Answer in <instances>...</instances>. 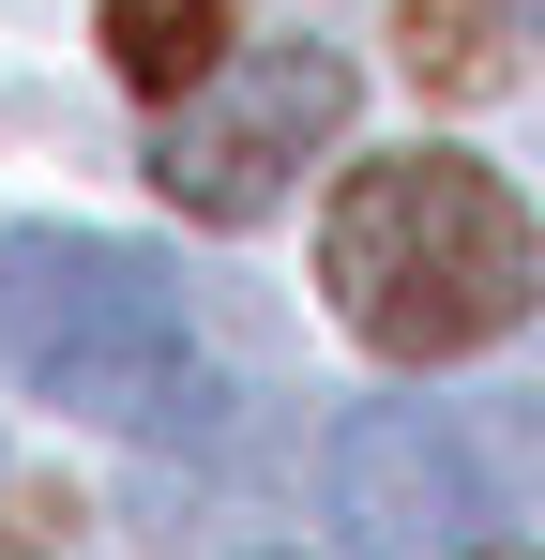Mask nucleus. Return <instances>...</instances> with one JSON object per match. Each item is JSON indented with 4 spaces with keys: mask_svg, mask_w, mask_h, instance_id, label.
Wrapping results in <instances>:
<instances>
[{
    "mask_svg": "<svg viewBox=\"0 0 545 560\" xmlns=\"http://www.w3.org/2000/svg\"><path fill=\"white\" fill-rule=\"evenodd\" d=\"M318 288L379 364H454V349H500L545 288L531 197L469 152H379L334 183V228H318Z\"/></svg>",
    "mask_w": 545,
    "mask_h": 560,
    "instance_id": "1",
    "label": "nucleus"
},
{
    "mask_svg": "<svg viewBox=\"0 0 545 560\" xmlns=\"http://www.w3.org/2000/svg\"><path fill=\"white\" fill-rule=\"evenodd\" d=\"M0 364L77 424H137V440H197L212 424V364H197V303L167 258L106 243V228H15L0 243Z\"/></svg>",
    "mask_w": 545,
    "mask_h": 560,
    "instance_id": "2",
    "label": "nucleus"
},
{
    "mask_svg": "<svg viewBox=\"0 0 545 560\" xmlns=\"http://www.w3.org/2000/svg\"><path fill=\"white\" fill-rule=\"evenodd\" d=\"M334 121H349V61H334V46H243V61H212V77L167 106L152 197L197 212V228H258L272 197L334 152Z\"/></svg>",
    "mask_w": 545,
    "mask_h": 560,
    "instance_id": "3",
    "label": "nucleus"
},
{
    "mask_svg": "<svg viewBox=\"0 0 545 560\" xmlns=\"http://www.w3.org/2000/svg\"><path fill=\"white\" fill-rule=\"evenodd\" d=\"M334 530L363 560H500L515 500H500V455L454 424V409H409L379 394L334 424Z\"/></svg>",
    "mask_w": 545,
    "mask_h": 560,
    "instance_id": "4",
    "label": "nucleus"
},
{
    "mask_svg": "<svg viewBox=\"0 0 545 560\" xmlns=\"http://www.w3.org/2000/svg\"><path fill=\"white\" fill-rule=\"evenodd\" d=\"M228 15H243V0H106V61H121V92H137V106H182L212 61H228Z\"/></svg>",
    "mask_w": 545,
    "mask_h": 560,
    "instance_id": "5",
    "label": "nucleus"
},
{
    "mask_svg": "<svg viewBox=\"0 0 545 560\" xmlns=\"http://www.w3.org/2000/svg\"><path fill=\"white\" fill-rule=\"evenodd\" d=\"M409 77H440V92H485L500 77V46H485L469 0H409Z\"/></svg>",
    "mask_w": 545,
    "mask_h": 560,
    "instance_id": "6",
    "label": "nucleus"
},
{
    "mask_svg": "<svg viewBox=\"0 0 545 560\" xmlns=\"http://www.w3.org/2000/svg\"><path fill=\"white\" fill-rule=\"evenodd\" d=\"M500 15H531V31H545V0H500Z\"/></svg>",
    "mask_w": 545,
    "mask_h": 560,
    "instance_id": "7",
    "label": "nucleus"
},
{
    "mask_svg": "<svg viewBox=\"0 0 545 560\" xmlns=\"http://www.w3.org/2000/svg\"><path fill=\"white\" fill-rule=\"evenodd\" d=\"M258 560H272V546H258Z\"/></svg>",
    "mask_w": 545,
    "mask_h": 560,
    "instance_id": "8",
    "label": "nucleus"
}]
</instances>
